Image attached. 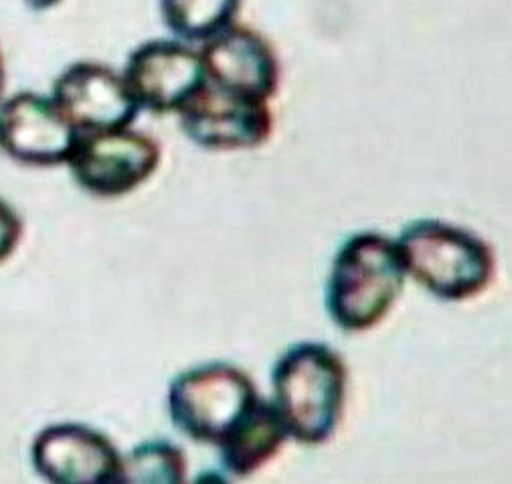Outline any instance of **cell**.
I'll return each mask as SVG.
<instances>
[{"label": "cell", "instance_id": "6da1fadb", "mask_svg": "<svg viewBox=\"0 0 512 484\" xmlns=\"http://www.w3.org/2000/svg\"><path fill=\"white\" fill-rule=\"evenodd\" d=\"M405 278L393 239L375 231L355 233L332 260L324 294L326 312L340 331H371L399 300Z\"/></svg>", "mask_w": 512, "mask_h": 484}, {"label": "cell", "instance_id": "7a4b0ae2", "mask_svg": "<svg viewBox=\"0 0 512 484\" xmlns=\"http://www.w3.org/2000/svg\"><path fill=\"white\" fill-rule=\"evenodd\" d=\"M349 371L322 343L292 345L274 365V406L288 438L306 446L328 442L345 414Z\"/></svg>", "mask_w": 512, "mask_h": 484}, {"label": "cell", "instance_id": "3957f363", "mask_svg": "<svg viewBox=\"0 0 512 484\" xmlns=\"http://www.w3.org/2000/svg\"><path fill=\"white\" fill-rule=\"evenodd\" d=\"M395 244L405 272L440 300H470L494 278L490 246L466 227L442 219H415L403 227Z\"/></svg>", "mask_w": 512, "mask_h": 484}, {"label": "cell", "instance_id": "277c9868", "mask_svg": "<svg viewBox=\"0 0 512 484\" xmlns=\"http://www.w3.org/2000/svg\"><path fill=\"white\" fill-rule=\"evenodd\" d=\"M260 399L251 377L229 363H205L168 385L166 408L173 426L199 444L219 446Z\"/></svg>", "mask_w": 512, "mask_h": 484}, {"label": "cell", "instance_id": "5b68a950", "mask_svg": "<svg viewBox=\"0 0 512 484\" xmlns=\"http://www.w3.org/2000/svg\"><path fill=\"white\" fill-rule=\"evenodd\" d=\"M65 165L85 193L114 199L136 191L158 171L160 146L130 128L83 132Z\"/></svg>", "mask_w": 512, "mask_h": 484}, {"label": "cell", "instance_id": "8992f818", "mask_svg": "<svg viewBox=\"0 0 512 484\" xmlns=\"http://www.w3.org/2000/svg\"><path fill=\"white\" fill-rule=\"evenodd\" d=\"M122 77L138 106L154 114H179L209 84L201 51L170 39L136 47Z\"/></svg>", "mask_w": 512, "mask_h": 484}, {"label": "cell", "instance_id": "52a82bcc", "mask_svg": "<svg viewBox=\"0 0 512 484\" xmlns=\"http://www.w3.org/2000/svg\"><path fill=\"white\" fill-rule=\"evenodd\" d=\"M51 100L79 134L130 128L140 112L122 73L96 61L65 67L55 79Z\"/></svg>", "mask_w": 512, "mask_h": 484}, {"label": "cell", "instance_id": "ba28073f", "mask_svg": "<svg viewBox=\"0 0 512 484\" xmlns=\"http://www.w3.org/2000/svg\"><path fill=\"white\" fill-rule=\"evenodd\" d=\"M207 82L227 94L270 102L280 88V61L266 37L231 23L203 41Z\"/></svg>", "mask_w": 512, "mask_h": 484}, {"label": "cell", "instance_id": "9c48e42d", "mask_svg": "<svg viewBox=\"0 0 512 484\" xmlns=\"http://www.w3.org/2000/svg\"><path fill=\"white\" fill-rule=\"evenodd\" d=\"M77 136L51 96L19 92L0 100V150L19 165H65Z\"/></svg>", "mask_w": 512, "mask_h": 484}, {"label": "cell", "instance_id": "30bf717a", "mask_svg": "<svg viewBox=\"0 0 512 484\" xmlns=\"http://www.w3.org/2000/svg\"><path fill=\"white\" fill-rule=\"evenodd\" d=\"M185 136L205 150L233 152L266 144L274 132L268 102L221 92L207 84L181 112Z\"/></svg>", "mask_w": 512, "mask_h": 484}, {"label": "cell", "instance_id": "8fae6325", "mask_svg": "<svg viewBox=\"0 0 512 484\" xmlns=\"http://www.w3.org/2000/svg\"><path fill=\"white\" fill-rule=\"evenodd\" d=\"M122 456L102 432L63 422L43 428L31 446V464L53 484H118Z\"/></svg>", "mask_w": 512, "mask_h": 484}, {"label": "cell", "instance_id": "7c38bea8", "mask_svg": "<svg viewBox=\"0 0 512 484\" xmlns=\"http://www.w3.org/2000/svg\"><path fill=\"white\" fill-rule=\"evenodd\" d=\"M288 440L286 426L274 401L260 395L249 414L217 446L223 468L239 478L258 472Z\"/></svg>", "mask_w": 512, "mask_h": 484}, {"label": "cell", "instance_id": "4fadbf2b", "mask_svg": "<svg viewBox=\"0 0 512 484\" xmlns=\"http://www.w3.org/2000/svg\"><path fill=\"white\" fill-rule=\"evenodd\" d=\"M243 0H160V15L170 33L183 41H207L231 23Z\"/></svg>", "mask_w": 512, "mask_h": 484}, {"label": "cell", "instance_id": "5bb4252c", "mask_svg": "<svg viewBox=\"0 0 512 484\" xmlns=\"http://www.w3.org/2000/svg\"><path fill=\"white\" fill-rule=\"evenodd\" d=\"M185 474L187 458L177 444L148 440L122 456L118 484H181Z\"/></svg>", "mask_w": 512, "mask_h": 484}, {"label": "cell", "instance_id": "9a60e30c", "mask_svg": "<svg viewBox=\"0 0 512 484\" xmlns=\"http://www.w3.org/2000/svg\"><path fill=\"white\" fill-rule=\"evenodd\" d=\"M23 219L5 199H0V264H5L19 248Z\"/></svg>", "mask_w": 512, "mask_h": 484}, {"label": "cell", "instance_id": "2e32d148", "mask_svg": "<svg viewBox=\"0 0 512 484\" xmlns=\"http://www.w3.org/2000/svg\"><path fill=\"white\" fill-rule=\"evenodd\" d=\"M27 5L35 11H45V9H51V7L59 5V0H27Z\"/></svg>", "mask_w": 512, "mask_h": 484}, {"label": "cell", "instance_id": "e0dca14e", "mask_svg": "<svg viewBox=\"0 0 512 484\" xmlns=\"http://www.w3.org/2000/svg\"><path fill=\"white\" fill-rule=\"evenodd\" d=\"M5 84H7V67H5L3 51H0V100H3V94H5Z\"/></svg>", "mask_w": 512, "mask_h": 484}]
</instances>
